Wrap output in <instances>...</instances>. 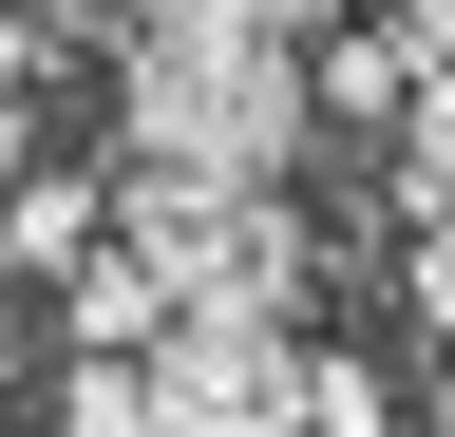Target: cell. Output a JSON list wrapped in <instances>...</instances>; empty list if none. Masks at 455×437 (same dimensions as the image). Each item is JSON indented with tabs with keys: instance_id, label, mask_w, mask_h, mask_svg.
<instances>
[{
	"instance_id": "obj_1",
	"label": "cell",
	"mask_w": 455,
	"mask_h": 437,
	"mask_svg": "<svg viewBox=\"0 0 455 437\" xmlns=\"http://www.w3.org/2000/svg\"><path fill=\"white\" fill-rule=\"evenodd\" d=\"M133 152L284 190V152H304V58H284V38H209V20H133Z\"/></svg>"
},
{
	"instance_id": "obj_2",
	"label": "cell",
	"mask_w": 455,
	"mask_h": 437,
	"mask_svg": "<svg viewBox=\"0 0 455 437\" xmlns=\"http://www.w3.org/2000/svg\"><path fill=\"white\" fill-rule=\"evenodd\" d=\"M133 247L171 304H304V209H284L266 172H171V152H133Z\"/></svg>"
},
{
	"instance_id": "obj_3",
	"label": "cell",
	"mask_w": 455,
	"mask_h": 437,
	"mask_svg": "<svg viewBox=\"0 0 455 437\" xmlns=\"http://www.w3.org/2000/svg\"><path fill=\"white\" fill-rule=\"evenodd\" d=\"M133 380L152 437H304V304H171Z\"/></svg>"
},
{
	"instance_id": "obj_4",
	"label": "cell",
	"mask_w": 455,
	"mask_h": 437,
	"mask_svg": "<svg viewBox=\"0 0 455 437\" xmlns=\"http://www.w3.org/2000/svg\"><path fill=\"white\" fill-rule=\"evenodd\" d=\"M57 323H76L95 361H133L152 323H171V286H152V247H76V266H57Z\"/></svg>"
},
{
	"instance_id": "obj_5",
	"label": "cell",
	"mask_w": 455,
	"mask_h": 437,
	"mask_svg": "<svg viewBox=\"0 0 455 437\" xmlns=\"http://www.w3.org/2000/svg\"><path fill=\"white\" fill-rule=\"evenodd\" d=\"M95 209H114V190H76V172H20V190H0V229H20V266H76V247H95Z\"/></svg>"
},
{
	"instance_id": "obj_6",
	"label": "cell",
	"mask_w": 455,
	"mask_h": 437,
	"mask_svg": "<svg viewBox=\"0 0 455 437\" xmlns=\"http://www.w3.org/2000/svg\"><path fill=\"white\" fill-rule=\"evenodd\" d=\"M398 209H455V77L398 95Z\"/></svg>"
},
{
	"instance_id": "obj_7",
	"label": "cell",
	"mask_w": 455,
	"mask_h": 437,
	"mask_svg": "<svg viewBox=\"0 0 455 437\" xmlns=\"http://www.w3.org/2000/svg\"><path fill=\"white\" fill-rule=\"evenodd\" d=\"M57 437H152V380L76 343V380H57Z\"/></svg>"
},
{
	"instance_id": "obj_8",
	"label": "cell",
	"mask_w": 455,
	"mask_h": 437,
	"mask_svg": "<svg viewBox=\"0 0 455 437\" xmlns=\"http://www.w3.org/2000/svg\"><path fill=\"white\" fill-rule=\"evenodd\" d=\"M323 95H341V115H398V95H418V58H398V20H379V38H323Z\"/></svg>"
},
{
	"instance_id": "obj_9",
	"label": "cell",
	"mask_w": 455,
	"mask_h": 437,
	"mask_svg": "<svg viewBox=\"0 0 455 437\" xmlns=\"http://www.w3.org/2000/svg\"><path fill=\"white\" fill-rule=\"evenodd\" d=\"M304 437H398V418H379V380H361V361H323V343H304Z\"/></svg>"
},
{
	"instance_id": "obj_10",
	"label": "cell",
	"mask_w": 455,
	"mask_h": 437,
	"mask_svg": "<svg viewBox=\"0 0 455 437\" xmlns=\"http://www.w3.org/2000/svg\"><path fill=\"white\" fill-rule=\"evenodd\" d=\"M152 20H209V38H323V0H152Z\"/></svg>"
},
{
	"instance_id": "obj_11",
	"label": "cell",
	"mask_w": 455,
	"mask_h": 437,
	"mask_svg": "<svg viewBox=\"0 0 455 437\" xmlns=\"http://www.w3.org/2000/svg\"><path fill=\"white\" fill-rule=\"evenodd\" d=\"M418 323L455 343V209H418Z\"/></svg>"
},
{
	"instance_id": "obj_12",
	"label": "cell",
	"mask_w": 455,
	"mask_h": 437,
	"mask_svg": "<svg viewBox=\"0 0 455 437\" xmlns=\"http://www.w3.org/2000/svg\"><path fill=\"white\" fill-rule=\"evenodd\" d=\"M398 58H418V77H455V0H398Z\"/></svg>"
},
{
	"instance_id": "obj_13",
	"label": "cell",
	"mask_w": 455,
	"mask_h": 437,
	"mask_svg": "<svg viewBox=\"0 0 455 437\" xmlns=\"http://www.w3.org/2000/svg\"><path fill=\"white\" fill-rule=\"evenodd\" d=\"M20 77H38V20H20V0H0V95H20Z\"/></svg>"
},
{
	"instance_id": "obj_14",
	"label": "cell",
	"mask_w": 455,
	"mask_h": 437,
	"mask_svg": "<svg viewBox=\"0 0 455 437\" xmlns=\"http://www.w3.org/2000/svg\"><path fill=\"white\" fill-rule=\"evenodd\" d=\"M20 172H38V152H20V95H0V190H20Z\"/></svg>"
},
{
	"instance_id": "obj_15",
	"label": "cell",
	"mask_w": 455,
	"mask_h": 437,
	"mask_svg": "<svg viewBox=\"0 0 455 437\" xmlns=\"http://www.w3.org/2000/svg\"><path fill=\"white\" fill-rule=\"evenodd\" d=\"M418 437H455V380H436V418H418Z\"/></svg>"
}]
</instances>
